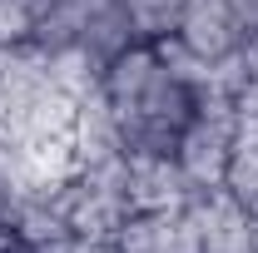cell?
Wrapping results in <instances>:
<instances>
[{
    "mask_svg": "<svg viewBox=\"0 0 258 253\" xmlns=\"http://www.w3.org/2000/svg\"><path fill=\"white\" fill-rule=\"evenodd\" d=\"M129 45H139V35L119 0H45L30 35V50L85 80H99V70Z\"/></svg>",
    "mask_w": 258,
    "mask_h": 253,
    "instance_id": "obj_1",
    "label": "cell"
},
{
    "mask_svg": "<svg viewBox=\"0 0 258 253\" xmlns=\"http://www.w3.org/2000/svg\"><path fill=\"white\" fill-rule=\"evenodd\" d=\"M253 35H258V0H189L179 15L174 45L204 70L228 75L238 55L253 45Z\"/></svg>",
    "mask_w": 258,
    "mask_h": 253,
    "instance_id": "obj_2",
    "label": "cell"
},
{
    "mask_svg": "<svg viewBox=\"0 0 258 253\" xmlns=\"http://www.w3.org/2000/svg\"><path fill=\"white\" fill-rule=\"evenodd\" d=\"M104 253H199V248H194L189 219L179 204H149L104 238Z\"/></svg>",
    "mask_w": 258,
    "mask_h": 253,
    "instance_id": "obj_3",
    "label": "cell"
},
{
    "mask_svg": "<svg viewBox=\"0 0 258 253\" xmlns=\"http://www.w3.org/2000/svg\"><path fill=\"white\" fill-rule=\"evenodd\" d=\"M219 189L228 199H238L248 214L258 219V129H238V139H233V149L224 159V174H219Z\"/></svg>",
    "mask_w": 258,
    "mask_h": 253,
    "instance_id": "obj_4",
    "label": "cell"
},
{
    "mask_svg": "<svg viewBox=\"0 0 258 253\" xmlns=\"http://www.w3.org/2000/svg\"><path fill=\"white\" fill-rule=\"evenodd\" d=\"M119 5H124V15H129L139 40H174L179 15H184L189 0H119Z\"/></svg>",
    "mask_w": 258,
    "mask_h": 253,
    "instance_id": "obj_5",
    "label": "cell"
}]
</instances>
